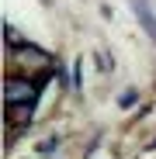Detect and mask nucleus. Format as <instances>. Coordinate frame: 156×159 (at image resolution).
<instances>
[{"label":"nucleus","instance_id":"obj_1","mask_svg":"<svg viewBox=\"0 0 156 159\" xmlns=\"http://www.w3.org/2000/svg\"><path fill=\"white\" fill-rule=\"evenodd\" d=\"M7 100H11V104H24V107H31V104H35V90L24 83V80H7Z\"/></svg>","mask_w":156,"mask_h":159},{"label":"nucleus","instance_id":"obj_2","mask_svg":"<svg viewBox=\"0 0 156 159\" xmlns=\"http://www.w3.org/2000/svg\"><path fill=\"white\" fill-rule=\"evenodd\" d=\"M132 11H135V17L142 21V28L156 38V11H153V4H149V0H132Z\"/></svg>","mask_w":156,"mask_h":159},{"label":"nucleus","instance_id":"obj_3","mask_svg":"<svg viewBox=\"0 0 156 159\" xmlns=\"http://www.w3.org/2000/svg\"><path fill=\"white\" fill-rule=\"evenodd\" d=\"M135 100H139V93H135V90H128V93H121V97H118V104H121V107H132Z\"/></svg>","mask_w":156,"mask_h":159}]
</instances>
